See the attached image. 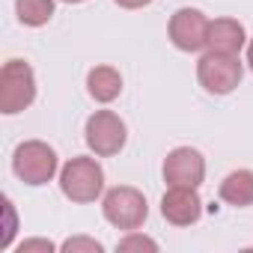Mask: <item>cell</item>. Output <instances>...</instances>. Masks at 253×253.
Wrapping results in <instances>:
<instances>
[{
  "mask_svg": "<svg viewBox=\"0 0 253 253\" xmlns=\"http://www.w3.org/2000/svg\"><path fill=\"white\" fill-rule=\"evenodd\" d=\"M60 191L72 203H95L104 194V170L95 158L75 155L60 170Z\"/></svg>",
  "mask_w": 253,
  "mask_h": 253,
  "instance_id": "1",
  "label": "cell"
},
{
  "mask_svg": "<svg viewBox=\"0 0 253 253\" xmlns=\"http://www.w3.org/2000/svg\"><path fill=\"white\" fill-rule=\"evenodd\" d=\"M57 167H60L57 152L45 140H24L12 152V170L24 185H33V188L48 185L57 176Z\"/></svg>",
  "mask_w": 253,
  "mask_h": 253,
  "instance_id": "2",
  "label": "cell"
},
{
  "mask_svg": "<svg viewBox=\"0 0 253 253\" xmlns=\"http://www.w3.org/2000/svg\"><path fill=\"white\" fill-rule=\"evenodd\" d=\"M101 211H104V220L116 229H140L149 217V206H146V197L131 188V185H116L104 194L101 200Z\"/></svg>",
  "mask_w": 253,
  "mask_h": 253,
  "instance_id": "3",
  "label": "cell"
},
{
  "mask_svg": "<svg viewBox=\"0 0 253 253\" xmlns=\"http://www.w3.org/2000/svg\"><path fill=\"white\" fill-rule=\"evenodd\" d=\"M36 101V75L30 63L9 60L0 69V110L6 116H15L27 110Z\"/></svg>",
  "mask_w": 253,
  "mask_h": 253,
  "instance_id": "4",
  "label": "cell"
},
{
  "mask_svg": "<svg viewBox=\"0 0 253 253\" xmlns=\"http://www.w3.org/2000/svg\"><path fill=\"white\" fill-rule=\"evenodd\" d=\"M244 78V66L238 54L206 51L197 63V81L209 95H229Z\"/></svg>",
  "mask_w": 253,
  "mask_h": 253,
  "instance_id": "5",
  "label": "cell"
},
{
  "mask_svg": "<svg viewBox=\"0 0 253 253\" xmlns=\"http://www.w3.org/2000/svg\"><path fill=\"white\" fill-rule=\"evenodd\" d=\"M84 140H86L89 152H95V158H110V155H119L125 149L128 128H125V122H122L119 113H113V110H95L86 119Z\"/></svg>",
  "mask_w": 253,
  "mask_h": 253,
  "instance_id": "6",
  "label": "cell"
},
{
  "mask_svg": "<svg viewBox=\"0 0 253 253\" xmlns=\"http://www.w3.org/2000/svg\"><path fill=\"white\" fill-rule=\"evenodd\" d=\"M209 18L194 9V6H182L170 15V24H167V36L170 42L185 51V54H197L203 48H209Z\"/></svg>",
  "mask_w": 253,
  "mask_h": 253,
  "instance_id": "7",
  "label": "cell"
},
{
  "mask_svg": "<svg viewBox=\"0 0 253 253\" xmlns=\"http://www.w3.org/2000/svg\"><path fill=\"white\" fill-rule=\"evenodd\" d=\"M206 179V158L191 149V146H179L164 158V182L167 185H188V188H200Z\"/></svg>",
  "mask_w": 253,
  "mask_h": 253,
  "instance_id": "8",
  "label": "cell"
},
{
  "mask_svg": "<svg viewBox=\"0 0 253 253\" xmlns=\"http://www.w3.org/2000/svg\"><path fill=\"white\" fill-rule=\"evenodd\" d=\"M161 214L173 226H191L203 214V200L197 188L188 185H170V191L161 197Z\"/></svg>",
  "mask_w": 253,
  "mask_h": 253,
  "instance_id": "9",
  "label": "cell"
},
{
  "mask_svg": "<svg viewBox=\"0 0 253 253\" xmlns=\"http://www.w3.org/2000/svg\"><path fill=\"white\" fill-rule=\"evenodd\" d=\"M247 45V33L244 24L235 18H214L209 24V51H220V54H238Z\"/></svg>",
  "mask_w": 253,
  "mask_h": 253,
  "instance_id": "10",
  "label": "cell"
},
{
  "mask_svg": "<svg viewBox=\"0 0 253 253\" xmlns=\"http://www.w3.org/2000/svg\"><path fill=\"white\" fill-rule=\"evenodd\" d=\"M217 194L226 206H235V209L253 206V170H232L229 176H223Z\"/></svg>",
  "mask_w": 253,
  "mask_h": 253,
  "instance_id": "11",
  "label": "cell"
},
{
  "mask_svg": "<svg viewBox=\"0 0 253 253\" xmlns=\"http://www.w3.org/2000/svg\"><path fill=\"white\" fill-rule=\"evenodd\" d=\"M86 89H89V95H92L95 101L110 104V101L119 98V92H122V75H119L113 66H95V69H89V75H86Z\"/></svg>",
  "mask_w": 253,
  "mask_h": 253,
  "instance_id": "12",
  "label": "cell"
},
{
  "mask_svg": "<svg viewBox=\"0 0 253 253\" xmlns=\"http://www.w3.org/2000/svg\"><path fill=\"white\" fill-rule=\"evenodd\" d=\"M15 12L24 27H45L54 18V0H15Z\"/></svg>",
  "mask_w": 253,
  "mask_h": 253,
  "instance_id": "13",
  "label": "cell"
},
{
  "mask_svg": "<svg viewBox=\"0 0 253 253\" xmlns=\"http://www.w3.org/2000/svg\"><path fill=\"white\" fill-rule=\"evenodd\" d=\"M60 250H63V253H101L104 247H101V241H95V238L75 235V238H66Z\"/></svg>",
  "mask_w": 253,
  "mask_h": 253,
  "instance_id": "14",
  "label": "cell"
},
{
  "mask_svg": "<svg viewBox=\"0 0 253 253\" xmlns=\"http://www.w3.org/2000/svg\"><path fill=\"white\" fill-rule=\"evenodd\" d=\"M116 250H122V253H128V250H158V244L152 241V238H146V235H140L137 229H131L128 235H125L119 244H116Z\"/></svg>",
  "mask_w": 253,
  "mask_h": 253,
  "instance_id": "15",
  "label": "cell"
},
{
  "mask_svg": "<svg viewBox=\"0 0 253 253\" xmlns=\"http://www.w3.org/2000/svg\"><path fill=\"white\" fill-rule=\"evenodd\" d=\"M18 250H21V253H30V250H45V253H51V250H54V244H51V241H45V238H30V241H24Z\"/></svg>",
  "mask_w": 253,
  "mask_h": 253,
  "instance_id": "16",
  "label": "cell"
},
{
  "mask_svg": "<svg viewBox=\"0 0 253 253\" xmlns=\"http://www.w3.org/2000/svg\"><path fill=\"white\" fill-rule=\"evenodd\" d=\"M116 6H122V9H143V6H149L152 0H113Z\"/></svg>",
  "mask_w": 253,
  "mask_h": 253,
  "instance_id": "17",
  "label": "cell"
},
{
  "mask_svg": "<svg viewBox=\"0 0 253 253\" xmlns=\"http://www.w3.org/2000/svg\"><path fill=\"white\" fill-rule=\"evenodd\" d=\"M247 66H250V72H253V39L247 42Z\"/></svg>",
  "mask_w": 253,
  "mask_h": 253,
  "instance_id": "18",
  "label": "cell"
},
{
  "mask_svg": "<svg viewBox=\"0 0 253 253\" xmlns=\"http://www.w3.org/2000/svg\"><path fill=\"white\" fill-rule=\"evenodd\" d=\"M63 3H84V0H63Z\"/></svg>",
  "mask_w": 253,
  "mask_h": 253,
  "instance_id": "19",
  "label": "cell"
}]
</instances>
